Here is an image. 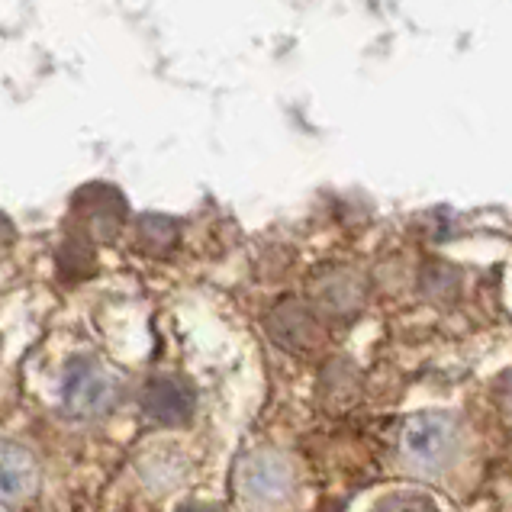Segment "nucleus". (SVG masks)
Segmentation results:
<instances>
[{
    "mask_svg": "<svg viewBox=\"0 0 512 512\" xmlns=\"http://www.w3.org/2000/svg\"><path fill=\"white\" fill-rule=\"evenodd\" d=\"M178 512H219V509L207 506V503H184V506H178Z\"/></svg>",
    "mask_w": 512,
    "mask_h": 512,
    "instance_id": "nucleus-9",
    "label": "nucleus"
},
{
    "mask_svg": "<svg viewBox=\"0 0 512 512\" xmlns=\"http://www.w3.org/2000/svg\"><path fill=\"white\" fill-rule=\"evenodd\" d=\"M116 400H120V387H116V380L97 361L91 358L68 361V368L62 374V403L71 416L97 419L110 413Z\"/></svg>",
    "mask_w": 512,
    "mask_h": 512,
    "instance_id": "nucleus-2",
    "label": "nucleus"
},
{
    "mask_svg": "<svg viewBox=\"0 0 512 512\" xmlns=\"http://www.w3.org/2000/svg\"><path fill=\"white\" fill-rule=\"evenodd\" d=\"M39 458L20 442L0 438V503H23L39 490Z\"/></svg>",
    "mask_w": 512,
    "mask_h": 512,
    "instance_id": "nucleus-3",
    "label": "nucleus"
},
{
    "mask_svg": "<svg viewBox=\"0 0 512 512\" xmlns=\"http://www.w3.org/2000/svg\"><path fill=\"white\" fill-rule=\"evenodd\" d=\"M500 400H503V409L512 416V371H506L500 380Z\"/></svg>",
    "mask_w": 512,
    "mask_h": 512,
    "instance_id": "nucleus-8",
    "label": "nucleus"
},
{
    "mask_svg": "<svg viewBox=\"0 0 512 512\" xmlns=\"http://www.w3.org/2000/svg\"><path fill=\"white\" fill-rule=\"evenodd\" d=\"M458 448V419L442 409L413 413L400 429V451L419 471H442L455 458Z\"/></svg>",
    "mask_w": 512,
    "mask_h": 512,
    "instance_id": "nucleus-1",
    "label": "nucleus"
},
{
    "mask_svg": "<svg viewBox=\"0 0 512 512\" xmlns=\"http://www.w3.org/2000/svg\"><path fill=\"white\" fill-rule=\"evenodd\" d=\"M371 512H442L432 496L419 490H393L371 506Z\"/></svg>",
    "mask_w": 512,
    "mask_h": 512,
    "instance_id": "nucleus-7",
    "label": "nucleus"
},
{
    "mask_svg": "<svg viewBox=\"0 0 512 512\" xmlns=\"http://www.w3.org/2000/svg\"><path fill=\"white\" fill-rule=\"evenodd\" d=\"M290 490V471L281 458L258 455L245 464V493L258 496V500H274Z\"/></svg>",
    "mask_w": 512,
    "mask_h": 512,
    "instance_id": "nucleus-6",
    "label": "nucleus"
},
{
    "mask_svg": "<svg viewBox=\"0 0 512 512\" xmlns=\"http://www.w3.org/2000/svg\"><path fill=\"white\" fill-rule=\"evenodd\" d=\"M271 332H274V339L287 345L290 351H306L316 342L319 326L306 306L284 303V306H277V313L271 316Z\"/></svg>",
    "mask_w": 512,
    "mask_h": 512,
    "instance_id": "nucleus-5",
    "label": "nucleus"
},
{
    "mask_svg": "<svg viewBox=\"0 0 512 512\" xmlns=\"http://www.w3.org/2000/svg\"><path fill=\"white\" fill-rule=\"evenodd\" d=\"M197 397L178 377H155L142 390V409L162 426H184L194 416Z\"/></svg>",
    "mask_w": 512,
    "mask_h": 512,
    "instance_id": "nucleus-4",
    "label": "nucleus"
}]
</instances>
